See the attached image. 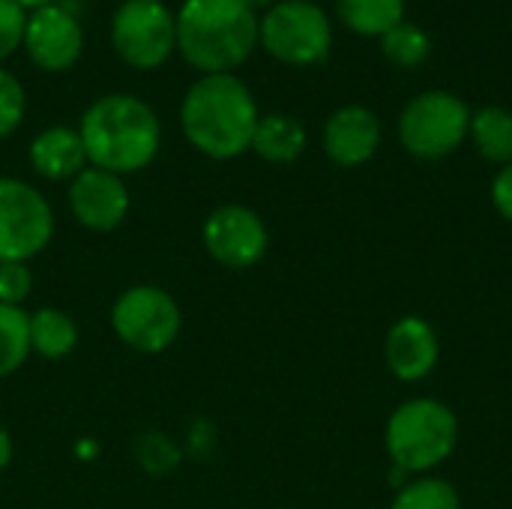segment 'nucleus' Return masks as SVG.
<instances>
[{"label":"nucleus","instance_id":"6ab92c4d","mask_svg":"<svg viewBox=\"0 0 512 509\" xmlns=\"http://www.w3.org/2000/svg\"><path fill=\"white\" fill-rule=\"evenodd\" d=\"M471 138L483 159L510 165L512 162V114L507 108L486 105L477 114H471Z\"/></svg>","mask_w":512,"mask_h":509},{"label":"nucleus","instance_id":"b1692460","mask_svg":"<svg viewBox=\"0 0 512 509\" xmlns=\"http://www.w3.org/2000/svg\"><path fill=\"white\" fill-rule=\"evenodd\" d=\"M30 291H33L30 267L24 261H0V303L21 309Z\"/></svg>","mask_w":512,"mask_h":509},{"label":"nucleus","instance_id":"9b49d317","mask_svg":"<svg viewBox=\"0 0 512 509\" xmlns=\"http://www.w3.org/2000/svg\"><path fill=\"white\" fill-rule=\"evenodd\" d=\"M267 240L264 219L243 204L216 207L204 222V249L228 270H246L258 264L267 252Z\"/></svg>","mask_w":512,"mask_h":509},{"label":"nucleus","instance_id":"6e6552de","mask_svg":"<svg viewBox=\"0 0 512 509\" xmlns=\"http://www.w3.org/2000/svg\"><path fill=\"white\" fill-rule=\"evenodd\" d=\"M114 336L141 354H159L174 345L183 327L177 300L159 285H132L111 306Z\"/></svg>","mask_w":512,"mask_h":509},{"label":"nucleus","instance_id":"c85d7f7f","mask_svg":"<svg viewBox=\"0 0 512 509\" xmlns=\"http://www.w3.org/2000/svg\"><path fill=\"white\" fill-rule=\"evenodd\" d=\"M243 3L255 12V9H270V6H273V3H279V0H243Z\"/></svg>","mask_w":512,"mask_h":509},{"label":"nucleus","instance_id":"4be33fe9","mask_svg":"<svg viewBox=\"0 0 512 509\" xmlns=\"http://www.w3.org/2000/svg\"><path fill=\"white\" fill-rule=\"evenodd\" d=\"M390 509H462L459 492L438 480V477H420L399 489Z\"/></svg>","mask_w":512,"mask_h":509},{"label":"nucleus","instance_id":"a878e982","mask_svg":"<svg viewBox=\"0 0 512 509\" xmlns=\"http://www.w3.org/2000/svg\"><path fill=\"white\" fill-rule=\"evenodd\" d=\"M492 201H495L498 213L512 222V162L504 165V171L495 177V183H492Z\"/></svg>","mask_w":512,"mask_h":509},{"label":"nucleus","instance_id":"7ed1b4c3","mask_svg":"<svg viewBox=\"0 0 512 509\" xmlns=\"http://www.w3.org/2000/svg\"><path fill=\"white\" fill-rule=\"evenodd\" d=\"M177 51L201 75H234L258 45V15L243 0H183Z\"/></svg>","mask_w":512,"mask_h":509},{"label":"nucleus","instance_id":"4468645a","mask_svg":"<svg viewBox=\"0 0 512 509\" xmlns=\"http://www.w3.org/2000/svg\"><path fill=\"white\" fill-rule=\"evenodd\" d=\"M438 363V336L423 318H402L387 333V366L402 381L426 378Z\"/></svg>","mask_w":512,"mask_h":509},{"label":"nucleus","instance_id":"1a4fd4ad","mask_svg":"<svg viewBox=\"0 0 512 509\" xmlns=\"http://www.w3.org/2000/svg\"><path fill=\"white\" fill-rule=\"evenodd\" d=\"M54 237V210L48 198L18 180L0 177V261H30Z\"/></svg>","mask_w":512,"mask_h":509},{"label":"nucleus","instance_id":"393cba45","mask_svg":"<svg viewBox=\"0 0 512 509\" xmlns=\"http://www.w3.org/2000/svg\"><path fill=\"white\" fill-rule=\"evenodd\" d=\"M27 12L9 0H0V60L15 54L24 42Z\"/></svg>","mask_w":512,"mask_h":509},{"label":"nucleus","instance_id":"5701e85b","mask_svg":"<svg viewBox=\"0 0 512 509\" xmlns=\"http://www.w3.org/2000/svg\"><path fill=\"white\" fill-rule=\"evenodd\" d=\"M24 111H27V96H24L21 81L9 69L0 66V141L9 138L21 126Z\"/></svg>","mask_w":512,"mask_h":509},{"label":"nucleus","instance_id":"a211bd4d","mask_svg":"<svg viewBox=\"0 0 512 509\" xmlns=\"http://www.w3.org/2000/svg\"><path fill=\"white\" fill-rule=\"evenodd\" d=\"M345 27L360 36H384L405 21V0H336Z\"/></svg>","mask_w":512,"mask_h":509},{"label":"nucleus","instance_id":"9d476101","mask_svg":"<svg viewBox=\"0 0 512 509\" xmlns=\"http://www.w3.org/2000/svg\"><path fill=\"white\" fill-rule=\"evenodd\" d=\"M21 48L42 72H66L78 63L84 51V27L78 15L57 0L27 12Z\"/></svg>","mask_w":512,"mask_h":509},{"label":"nucleus","instance_id":"2eb2a0df","mask_svg":"<svg viewBox=\"0 0 512 509\" xmlns=\"http://www.w3.org/2000/svg\"><path fill=\"white\" fill-rule=\"evenodd\" d=\"M30 165L39 177L51 183H63V180L72 183L90 162L78 129L48 126L30 141Z\"/></svg>","mask_w":512,"mask_h":509},{"label":"nucleus","instance_id":"412c9836","mask_svg":"<svg viewBox=\"0 0 512 509\" xmlns=\"http://www.w3.org/2000/svg\"><path fill=\"white\" fill-rule=\"evenodd\" d=\"M381 51L390 63H396L402 69H417L429 60L432 42H429L426 30H420L417 24L399 21L393 30H387L381 36Z\"/></svg>","mask_w":512,"mask_h":509},{"label":"nucleus","instance_id":"20e7f679","mask_svg":"<svg viewBox=\"0 0 512 509\" xmlns=\"http://www.w3.org/2000/svg\"><path fill=\"white\" fill-rule=\"evenodd\" d=\"M459 441L456 414L435 399H411L387 423V453L396 468L423 474L441 465Z\"/></svg>","mask_w":512,"mask_h":509},{"label":"nucleus","instance_id":"f8f14e48","mask_svg":"<svg viewBox=\"0 0 512 509\" xmlns=\"http://www.w3.org/2000/svg\"><path fill=\"white\" fill-rule=\"evenodd\" d=\"M69 210L87 231H114L129 213V189L120 174L87 165L69 183Z\"/></svg>","mask_w":512,"mask_h":509},{"label":"nucleus","instance_id":"f3484780","mask_svg":"<svg viewBox=\"0 0 512 509\" xmlns=\"http://www.w3.org/2000/svg\"><path fill=\"white\" fill-rule=\"evenodd\" d=\"M27 333H30V354H39L45 360H63L78 345L75 321L54 306L27 315Z\"/></svg>","mask_w":512,"mask_h":509},{"label":"nucleus","instance_id":"f03ea898","mask_svg":"<svg viewBox=\"0 0 512 509\" xmlns=\"http://www.w3.org/2000/svg\"><path fill=\"white\" fill-rule=\"evenodd\" d=\"M78 135L93 168L111 174H135L147 168L162 147V126L156 111L129 93L99 96L78 123Z\"/></svg>","mask_w":512,"mask_h":509},{"label":"nucleus","instance_id":"ddd939ff","mask_svg":"<svg viewBox=\"0 0 512 509\" xmlns=\"http://www.w3.org/2000/svg\"><path fill=\"white\" fill-rule=\"evenodd\" d=\"M378 144H381V123L363 105H345L333 111L330 120L324 123V150L342 168L369 162Z\"/></svg>","mask_w":512,"mask_h":509},{"label":"nucleus","instance_id":"bb28decb","mask_svg":"<svg viewBox=\"0 0 512 509\" xmlns=\"http://www.w3.org/2000/svg\"><path fill=\"white\" fill-rule=\"evenodd\" d=\"M9 462H12V438L6 429H0V474L6 471Z\"/></svg>","mask_w":512,"mask_h":509},{"label":"nucleus","instance_id":"39448f33","mask_svg":"<svg viewBox=\"0 0 512 509\" xmlns=\"http://www.w3.org/2000/svg\"><path fill=\"white\" fill-rule=\"evenodd\" d=\"M258 42L288 66H312L330 54L333 27L312 0H279L258 18Z\"/></svg>","mask_w":512,"mask_h":509},{"label":"nucleus","instance_id":"0eeeda50","mask_svg":"<svg viewBox=\"0 0 512 509\" xmlns=\"http://www.w3.org/2000/svg\"><path fill=\"white\" fill-rule=\"evenodd\" d=\"M471 129L468 105L447 93L429 90L411 99L399 117V138L405 150L417 159H444L450 156Z\"/></svg>","mask_w":512,"mask_h":509},{"label":"nucleus","instance_id":"dca6fc26","mask_svg":"<svg viewBox=\"0 0 512 509\" xmlns=\"http://www.w3.org/2000/svg\"><path fill=\"white\" fill-rule=\"evenodd\" d=\"M252 150L273 165H288L306 150V129L297 117L264 114L252 135Z\"/></svg>","mask_w":512,"mask_h":509},{"label":"nucleus","instance_id":"f257e3e1","mask_svg":"<svg viewBox=\"0 0 512 509\" xmlns=\"http://www.w3.org/2000/svg\"><path fill=\"white\" fill-rule=\"evenodd\" d=\"M258 120L255 96L237 75H201L180 102L186 141L210 159H234L252 150Z\"/></svg>","mask_w":512,"mask_h":509},{"label":"nucleus","instance_id":"423d86ee","mask_svg":"<svg viewBox=\"0 0 512 509\" xmlns=\"http://www.w3.org/2000/svg\"><path fill=\"white\" fill-rule=\"evenodd\" d=\"M111 45L126 66L159 69L177 51V15L162 0H123L111 18Z\"/></svg>","mask_w":512,"mask_h":509},{"label":"nucleus","instance_id":"aec40b11","mask_svg":"<svg viewBox=\"0 0 512 509\" xmlns=\"http://www.w3.org/2000/svg\"><path fill=\"white\" fill-rule=\"evenodd\" d=\"M27 357H30L27 315L18 306L0 303V378L18 372Z\"/></svg>","mask_w":512,"mask_h":509},{"label":"nucleus","instance_id":"cd10ccee","mask_svg":"<svg viewBox=\"0 0 512 509\" xmlns=\"http://www.w3.org/2000/svg\"><path fill=\"white\" fill-rule=\"evenodd\" d=\"M9 3L21 6L24 12H33V9H42V6H48V3H57V0H9Z\"/></svg>","mask_w":512,"mask_h":509}]
</instances>
